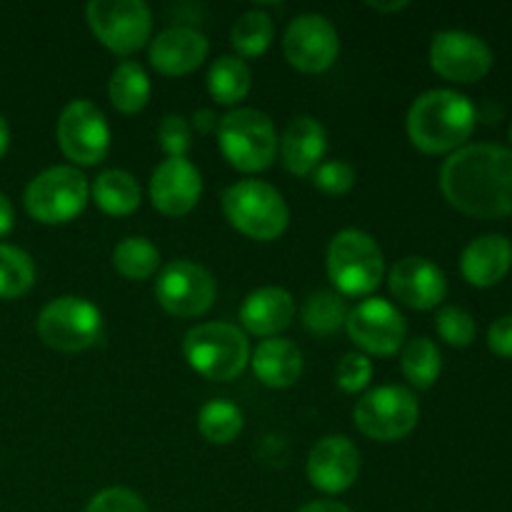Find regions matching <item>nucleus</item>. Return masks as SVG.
<instances>
[{
	"mask_svg": "<svg viewBox=\"0 0 512 512\" xmlns=\"http://www.w3.org/2000/svg\"><path fill=\"white\" fill-rule=\"evenodd\" d=\"M385 273L383 250L365 230H340L328 245V275L343 295H370Z\"/></svg>",
	"mask_w": 512,
	"mask_h": 512,
	"instance_id": "39448f33",
	"label": "nucleus"
},
{
	"mask_svg": "<svg viewBox=\"0 0 512 512\" xmlns=\"http://www.w3.org/2000/svg\"><path fill=\"white\" fill-rule=\"evenodd\" d=\"M405 0L403 3H368V8H373V10H383V13H390V10H403L405 8Z\"/></svg>",
	"mask_w": 512,
	"mask_h": 512,
	"instance_id": "37998d69",
	"label": "nucleus"
},
{
	"mask_svg": "<svg viewBox=\"0 0 512 512\" xmlns=\"http://www.w3.org/2000/svg\"><path fill=\"white\" fill-rule=\"evenodd\" d=\"M198 428L205 440L215 445L233 443L243 430V410L230 400H210L200 408Z\"/></svg>",
	"mask_w": 512,
	"mask_h": 512,
	"instance_id": "c756f323",
	"label": "nucleus"
},
{
	"mask_svg": "<svg viewBox=\"0 0 512 512\" xmlns=\"http://www.w3.org/2000/svg\"><path fill=\"white\" fill-rule=\"evenodd\" d=\"M313 183L328 195H343L355 185V170L343 160H328L313 170Z\"/></svg>",
	"mask_w": 512,
	"mask_h": 512,
	"instance_id": "c9c22d12",
	"label": "nucleus"
},
{
	"mask_svg": "<svg viewBox=\"0 0 512 512\" xmlns=\"http://www.w3.org/2000/svg\"><path fill=\"white\" fill-rule=\"evenodd\" d=\"M510 143H512V123H510Z\"/></svg>",
	"mask_w": 512,
	"mask_h": 512,
	"instance_id": "c03bdc74",
	"label": "nucleus"
},
{
	"mask_svg": "<svg viewBox=\"0 0 512 512\" xmlns=\"http://www.w3.org/2000/svg\"><path fill=\"white\" fill-rule=\"evenodd\" d=\"M215 278L193 260H173L155 280V298L175 318H198L215 303Z\"/></svg>",
	"mask_w": 512,
	"mask_h": 512,
	"instance_id": "9b49d317",
	"label": "nucleus"
},
{
	"mask_svg": "<svg viewBox=\"0 0 512 512\" xmlns=\"http://www.w3.org/2000/svg\"><path fill=\"white\" fill-rule=\"evenodd\" d=\"M85 512H148L140 495L128 488H108L95 495Z\"/></svg>",
	"mask_w": 512,
	"mask_h": 512,
	"instance_id": "e433bc0d",
	"label": "nucleus"
},
{
	"mask_svg": "<svg viewBox=\"0 0 512 512\" xmlns=\"http://www.w3.org/2000/svg\"><path fill=\"white\" fill-rule=\"evenodd\" d=\"M35 283V265L25 250L0 243V298H20Z\"/></svg>",
	"mask_w": 512,
	"mask_h": 512,
	"instance_id": "2f4dec72",
	"label": "nucleus"
},
{
	"mask_svg": "<svg viewBox=\"0 0 512 512\" xmlns=\"http://www.w3.org/2000/svg\"><path fill=\"white\" fill-rule=\"evenodd\" d=\"M218 145L225 160L243 173H258L275 160L278 133L263 110L235 108L218 123Z\"/></svg>",
	"mask_w": 512,
	"mask_h": 512,
	"instance_id": "423d86ee",
	"label": "nucleus"
},
{
	"mask_svg": "<svg viewBox=\"0 0 512 512\" xmlns=\"http://www.w3.org/2000/svg\"><path fill=\"white\" fill-rule=\"evenodd\" d=\"M445 200L470 218L512 215V150L475 143L455 150L440 168Z\"/></svg>",
	"mask_w": 512,
	"mask_h": 512,
	"instance_id": "f257e3e1",
	"label": "nucleus"
},
{
	"mask_svg": "<svg viewBox=\"0 0 512 512\" xmlns=\"http://www.w3.org/2000/svg\"><path fill=\"white\" fill-rule=\"evenodd\" d=\"M478 110L468 95L455 90H428L408 110V138L423 153H455L473 135Z\"/></svg>",
	"mask_w": 512,
	"mask_h": 512,
	"instance_id": "f03ea898",
	"label": "nucleus"
},
{
	"mask_svg": "<svg viewBox=\"0 0 512 512\" xmlns=\"http://www.w3.org/2000/svg\"><path fill=\"white\" fill-rule=\"evenodd\" d=\"M203 193L200 170L188 158H168L153 170L150 178V200L153 208L170 218L188 215L198 205Z\"/></svg>",
	"mask_w": 512,
	"mask_h": 512,
	"instance_id": "dca6fc26",
	"label": "nucleus"
},
{
	"mask_svg": "<svg viewBox=\"0 0 512 512\" xmlns=\"http://www.w3.org/2000/svg\"><path fill=\"white\" fill-rule=\"evenodd\" d=\"M160 265V253L148 238L130 235L113 250V268L128 280H148Z\"/></svg>",
	"mask_w": 512,
	"mask_h": 512,
	"instance_id": "bb28decb",
	"label": "nucleus"
},
{
	"mask_svg": "<svg viewBox=\"0 0 512 512\" xmlns=\"http://www.w3.org/2000/svg\"><path fill=\"white\" fill-rule=\"evenodd\" d=\"M208 58V38L188 25H175L150 43V65L163 75H188Z\"/></svg>",
	"mask_w": 512,
	"mask_h": 512,
	"instance_id": "6ab92c4d",
	"label": "nucleus"
},
{
	"mask_svg": "<svg viewBox=\"0 0 512 512\" xmlns=\"http://www.w3.org/2000/svg\"><path fill=\"white\" fill-rule=\"evenodd\" d=\"M488 345L500 358H512V315H503L490 325Z\"/></svg>",
	"mask_w": 512,
	"mask_h": 512,
	"instance_id": "4c0bfd02",
	"label": "nucleus"
},
{
	"mask_svg": "<svg viewBox=\"0 0 512 512\" xmlns=\"http://www.w3.org/2000/svg\"><path fill=\"white\" fill-rule=\"evenodd\" d=\"M8 143H10V128L8 123H5L3 115H0V158H3L5 150H8Z\"/></svg>",
	"mask_w": 512,
	"mask_h": 512,
	"instance_id": "79ce46f5",
	"label": "nucleus"
},
{
	"mask_svg": "<svg viewBox=\"0 0 512 512\" xmlns=\"http://www.w3.org/2000/svg\"><path fill=\"white\" fill-rule=\"evenodd\" d=\"M85 18L95 38L118 55L140 50L153 33V15L143 0H93Z\"/></svg>",
	"mask_w": 512,
	"mask_h": 512,
	"instance_id": "9d476101",
	"label": "nucleus"
},
{
	"mask_svg": "<svg viewBox=\"0 0 512 512\" xmlns=\"http://www.w3.org/2000/svg\"><path fill=\"white\" fill-rule=\"evenodd\" d=\"M340 50L338 30L325 15L303 13L290 20L283 35V53L303 73H323L335 63Z\"/></svg>",
	"mask_w": 512,
	"mask_h": 512,
	"instance_id": "2eb2a0df",
	"label": "nucleus"
},
{
	"mask_svg": "<svg viewBox=\"0 0 512 512\" xmlns=\"http://www.w3.org/2000/svg\"><path fill=\"white\" fill-rule=\"evenodd\" d=\"M183 353L190 368L215 383L235 380L250 363V343L230 323H200L185 333Z\"/></svg>",
	"mask_w": 512,
	"mask_h": 512,
	"instance_id": "7ed1b4c3",
	"label": "nucleus"
},
{
	"mask_svg": "<svg viewBox=\"0 0 512 512\" xmlns=\"http://www.w3.org/2000/svg\"><path fill=\"white\" fill-rule=\"evenodd\" d=\"M390 293L403 305L415 310H430L440 305L448 293V280L445 273L428 258L408 255L398 260L388 275Z\"/></svg>",
	"mask_w": 512,
	"mask_h": 512,
	"instance_id": "f3484780",
	"label": "nucleus"
},
{
	"mask_svg": "<svg viewBox=\"0 0 512 512\" xmlns=\"http://www.w3.org/2000/svg\"><path fill=\"white\" fill-rule=\"evenodd\" d=\"M95 205L108 215H130L140 205V185L125 170H103L95 178L93 188Z\"/></svg>",
	"mask_w": 512,
	"mask_h": 512,
	"instance_id": "b1692460",
	"label": "nucleus"
},
{
	"mask_svg": "<svg viewBox=\"0 0 512 512\" xmlns=\"http://www.w3.org/2000/svg\"><path fill=\"white\" fill-rule=\"evenodd\" d=\"M430 65L453 83H478L493 68V50L483 38L465 30H440L430 43Z\"/></svg>",
	"mask_w": 512,
	"mask_h": 512,
	"instance_id": "ddd939ff",
	"label": "nucleus"
},
{
	"mask_svg": "<svg viewBox=\"0 0 512 512\" xmlns=\"http://www.w3.org/2000/svg\"><path fill=\"white\" fill-rule=\"evenodd\" d=\"M255 378L268 388H290L303 373V353L285 338H268L250 355Z\"/></svg>",
	"mask_w": 512,
	"mask_h": 512,
	"instance_id": "5701e85b",
	"label": "nucleus"
},
{
	"mask_svg": "<svg viewBox=\"0 0 512 512\" xmlns=\"http://www.w3.org/2000/svg\"><path fill=\"white\" fill-rule=\"evenodd\" d=\"M110 103L125 115L140 113L150 98V78L145 68L135 60H123L110 75Z\"/></svg>",
	"mask_w": 512,
	"mask_h": 512,
	"instance_id": "393cba45",
	"label": "nucleus"
},
{
	"mask_svg": "<svg viewBox=\"0 0 512 512\" xmlns=\"http://www.w3.org/2000/svg\"><path fill=\"white\" fill-rule=\"evenodd\" d=\"M420 405L403 385H380L368 390L353 410L355 425L368 438L393 443L410 435L418 425Z\"/></svg>",
	"mask_w": 512,
	"mask_h": 512,
	"instance_id": "1a4fd4ad",
	"label": "nucleus"
},
{
	"mask_svg": "<svg viewBox=\"0 0 512 512\" xmlns=\"http://www.w3.org/2000/svg\"><path fill=\"white\" fill-rule=\"evenodd\" d=\"M160 148L168 153V158H185L193 143V130L183 115H165L158 128Z\"/></svg>",
	"mask_w": 512,
	"mask_h": 512,
	"instance_id": "f704fd0d",
	"label": "nucleus"
},
{
	"mask_svg": "<svg viewBox=\"0 0 512 512\" xmlns=\"http://www.w3.org/2000/svg\"><path fill=\"white\" fill-rule=\"evenodd\" d=\"M13 225H15L13 203L8 200V195L0 193V238L10 233V230H13Z\"/></svg>",
	"mask_w": 512,
	"mask_h": 512,
	"instance_id": "ea45409f",
	"label": "nucleus"
},
{
	"mask_svg": "<svg viewBox=\"0 0 512 512\" xmlns=\"http://www.w3.org/2000/svg\"><path fill=\"white\" fill-rule=\"evenodd\" d=\"M360 453L345 435L318 440L308 455V478L323 493H345L358 480Z\"/></svg>",
	"mask_w": 512,
	"mask_h": 512,
	"instance_id": "a211bd4d",
	"label": "nucleus"
},
{
	"mask_svg": "<svg viewBox=\"0 0 512 512\" xmlns=\"http://www.w3.org/2000/svg\"><path fill=\"white\" fill-rule=\"evenodd\" d=\"M295 315L293 295L278 285H265V288L253 290L240 305V320L245 330L260 338L280 333L290 325Z\"/></svg>",
	"mask_w": 512,
	"mask_h": 512,
	"instance_id": "4be33fe9",
	"label": "nucleus"
},
{
	"mask_svg": "<svg viewBox=\"0 0 512 512\" xmlns=\"http://www.w3.org/2000/svg\"><path fill=\"white\" fill-rule=\"evenodd\" d=\"M350 340L370 355H393L408 335L403 313L385 298H368L348 310L345 320Z\"/></svg>",
	"mask_w": 512,
	"mask_h": 512,
	"instance_id": "4468645a",
	"label": "nucleus"
},
{
	"mask_svg": "<svg viewBox=\"0 0 512 512\" xmlns=\"http://www.w3.org/2000/svg\"><path fill=\"white\" fill-rule=\"evenodd\" d=\"M253 73L245 60L235 55H220L208 70V90L220 105H235L250 93Z\"/></svg>",
	"mask_w": 512,
	"mask_h": 512,
	"instance_id": "a878e982",
	"label": "nucleus"
},
{
	"mask_svg": "<svg viewBox=\"0 0 512 512\" xmlns=\"http://www.w3.org/2000/svg\"><path fill=\"white\" fill-rule=\"evenodd\" d=\"M400 368H403V375L415 385V388L420 390L433 388L435 380L440 378V368H443L438 345H435L430 338L410 340V343L403 348Z\"/></svg>",
	"mask_w": 512,
	"mask_h": 512,
	"instance_id": "cd10ccee",
	"label": "nucleus"
},
{
	"mask_svg": "<svg viewBox=\"0 0 512 512\" xmlns=\"http://www.w3.org/2000/svg\"><path fill=\"white\" fill-rule=\"evenodd\" d=\"M275 35L273 18L263 10H248L235 20L230 30V45L238 50L243 58H258L270 48Z\"/></svg>",
	"mask_w": 512,
	"mask_h": 512,
	"instance_id": "c85d7f7f",
	"label": "nucleus"
},
{
	"mask_svg": "<svg viewBox=\"0 0 512 512\" xmlns=\"http://www.w3.org/2000/svg\"><path fill=\"white\" fill-rule=\"evenodd\" d=\"M370 378H373V363L363 353L343 355L335 370V383L345 393H360L370 383Z\"/></svg>",
	"mask_w": 512,
	"mask_h": 512,
	"instance_id": "72a5a7b5",
	"label": "nucleus"
},
{
	"mask_svg": "<svg viewBox=\"0 0 512 512\" xmlns=\"http://www.w3.org/2000/svg\"><path fill=\"white\" fill-rule=\"evenodd\" d=\"M512 268V243L505 235L488 233L475 238L460 255V270L475 288H493Z\"/></svg>",
	"mask_w": 512,
	"mask_h": 512,
	"instance_id": "aec40b11",
	"label": "nucleus"
},
{
	"mask_svg": "<svg viewBox=\"0 0 512 512\" xmlns=\"http://www.w3.org/2000/svg\"><path fill=\"white\" fill-rule=\"evenodd\" d=\"M218 123H220V120L215 118L213 110H208V108L195 110V115H193V128L198 130L200 135H208V133H213V130H218Z\"/></svg>",
	"mask_w": 512,
	"mask_h": 512,
	"instance_id": "58836bf2",
	"label": "nucleus"
},
{
	"mask_svg": "<svg viewBox=\"0 0 512 512\" xmlns=\"http://www.w3.org/2000/svg\"><path fill=\"white\" fill-rule=\"evenodd\" d=\"M103 333V315L90 300L78 295L55 298L40 310L38 335L48 348L60 353H78L98 343Z\"/></svg>",
	"mask_w": 512,
	"mask_h": 512,
	"instance_id": "6e6552de",
	"label": "nucleus"
},
{
	"mask_svg": "<svg viewBox=\"0 0 512 512\" xmlns=\"http://www.w3.org/2000/svg\"><path fill=\"white\" fill-rule=\"evenodd\" d=\"M435 325H438L440 338L448 345H455V348H468L475 340L473 315L468 310L458 308V305H445V308H440Z\"/></svg>",
	"mask_w": 512,
	"mask_h": 512,
	"instance_id": "473e14b6",
	"label": "nucleus"
},
{
	"mask_svg": "<svg viewBox=\"0 0 512 512\" xmlns=\"http://www.w3.org/2000/svg\"><path fill=\"white\" fill-rule=\"evenodd\" d=\"M223 213L235 230L253 240H275L285 233L290 208L283 195L263 180H240L223 193Z\"/></svg>",
	"mask_w": 512,
	"mask_h": 512,
	"instance_id": "20e7f679",
	"label": "nucleus"
},
{
	"mask_svg": "<svg viewBox=\"0 0 512 512\" xmlns=\"http://www.w3.org/2000/svg\"><path fill=\"white\" fill-rule=\"evenodd\" d=\"M90 198L88 178L73 165H55L25 188V210L45 225H60L83 213Z\"/></svg>",
	"mask_w": 512,
	"mask_h": 512,
	"instance_id": "0eeeda50",
	"label": "nucleus"
},
{
	"mask_svg": "<svg viewBox=\"0 0 512 512\" xmlns=\"http://www.w3.org/2000/svg\"><path fill=\"white\" fill-rule=\"evenodd\" d=\"M58 143L65 158L78 165H95L108 155L110 125L103 110L90 100H73L58 118Z\"/></svg>",
	"mask_w": 512,
	"mask_h": 512,
	"instance_id": "f8f14e48",
	"label": "nucleus"
},
{
	"mask_svg": "<svg viewBox=\"0 0 512 512\" xmlns=\"http://www.w3.org/2000/svg\"><path fill=\"white\" fill-rule=\"evenodd\" d=\"M280 158L283 165L293 175H310L323 160L325 148H328V133L323 123L310 115H298L290 120L283 138L278 140Z\"/></svg>",
	"mask_w": 512,
	"mask_h": 512,
	"instance_id": "412c9836",
	"label": "nucleus"
},
{
	"mask_svg": "<svg viewBox=\"0 0 512 512\" xmlns=\"http://www.w3.org/2000/svg\"><path fill=\"white\" fill-rule=\"evenodd\" d=\"M348 320V305L338 293L320 290L303 305V325L315 335H333Z\"/></svg>",
	"mask_w": 512,
	"mask_h": 512,
	"instance_id": "7c9ffc66",
	"label": "nucleus"
},
{
	"mask_svg": "<svg viewBox=\"0 0 512 512\" xmlns=\"http://www.w3.org/2000/svg\"><path fill=\"white\" fill-rule=\"evenodd\" d=\"M298 512H350L345 505L333 503V500H315V503L303 505Z\"/></svg>",
	"mask_w": 512,
	"mask_h": 512,
	"instance_id": "a19ab883",
	"label": "nucleus"
}]
</instances>
